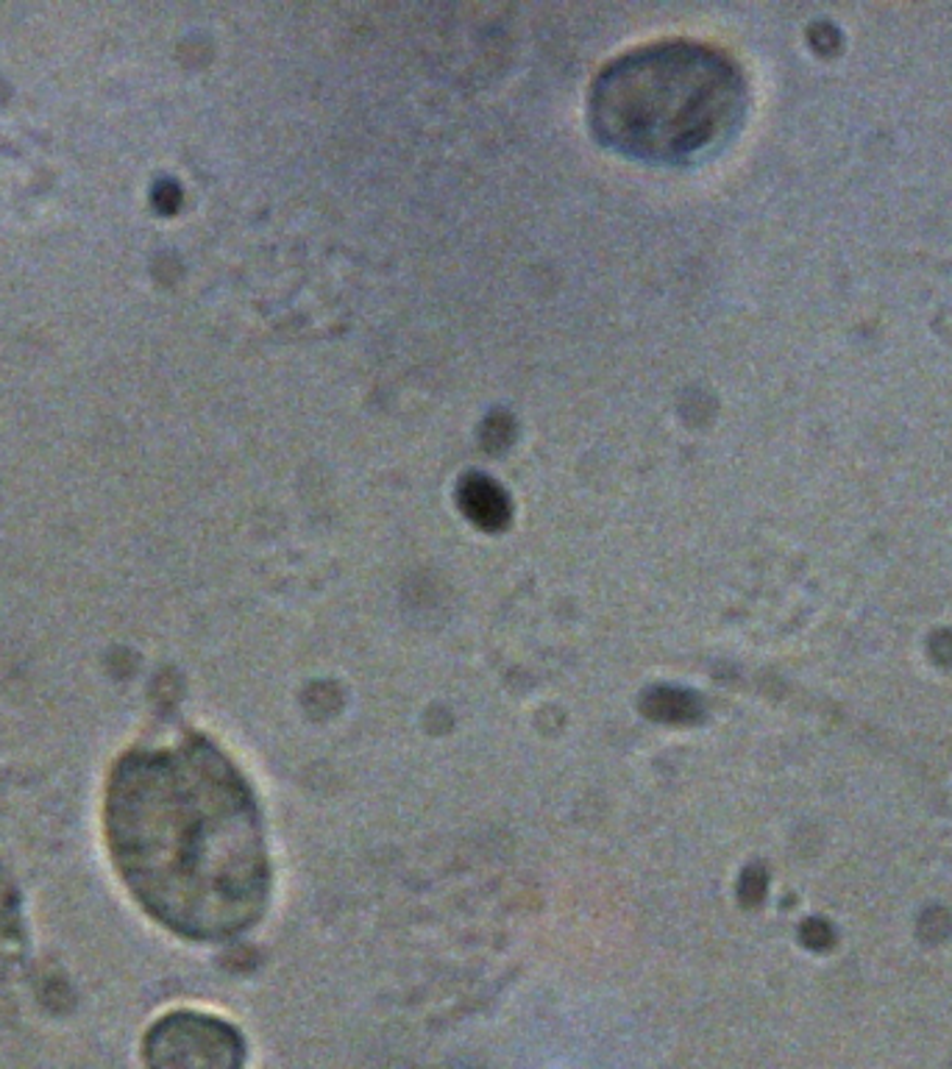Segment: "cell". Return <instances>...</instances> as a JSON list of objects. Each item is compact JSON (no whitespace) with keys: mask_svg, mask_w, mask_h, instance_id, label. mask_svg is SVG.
<instances>
[{"mask_svg":"<svg viewBox=\"0 0 952 1069\" xmlns=\"http://www.w3.org/2000/svg\"><path fill=\"white\" fill-rule=\"evenodd\" d=\"M747 81L713 45L649 42L610 62L588 98L597 140L632 160L682 165L711 156L738 131Z\"/></svg>","mask_w":952,"mask_h":1069,"instance_id":"cell-2","label":"cell"},{"mask_svg":"<svg viewBox=\"0 0 952 1069\" xmlns=\"http://www.w3.org/2000/svg\"><path fill=\"white\" fill-rule=\"evenodd\" d=\"M103 839L128 894L181 939L229 942L271 905L274 860L254 785L206 735L117 757Z\"/></svg>","mask_w":952,"mask_h":1069,"instance_id":"cell-1","label":"cell"},{"mask_svg":"<svg viewBox=\"0 0 952 1069\" xmlns=\"http://www.w3.org/2000/svg\"><path fill=\"white\" fill-rule=\"evenodd\" d=\"M458 502L465 518L474 521L479 529H485V532H499V529L508 527L510 513H513L502 485H496L485 474H468V477H463V482L458 488Z\"/></svg>","mask_w":952,"mask_h":1069,"instance_id":"cell-4","label":"cell"},{"mask_svg":"<svg viewBox=\"0 0 952 1069\" xmlns=\"http://www.w3.org/2000/svg\"><path fill=\"white\" fill-rule=\"evenodd\" d=\"M142 1056L148 1069H242L246 1039L215 1014L181 1008L148 1028Z\"/></svg>","mask_w":952,"mask_h":1069,"instance_id":"cell-3","label":"cell"},{"mask_svg":"<svg viewBox=\"0 0 952 1069\" xmlns=\"http://www.w3.org/2000/svg\"><path fill=\"white\" fill-rule=\"evenodd\" d=\"M643 710L652 716V719L661 721H693L699 713V702L693 700L688 691H674V688H657V691H649L647 702H643Z\"/></svg>","mask_w":952,"mask_h":1069,"instance_id":"cell-5","label":"cell"}]
</instances>
